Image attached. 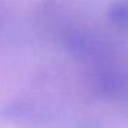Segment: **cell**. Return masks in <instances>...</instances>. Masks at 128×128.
<instances>
[{
    "mask_svg": "<svg viewBox=\"0 0 128 128\" xmlns=\"http://www.w3.org/2000/svg\"><path fill=\"white\" fill-rule=\"evenodd\" d=\"M0 119L26 128H82L83 120H69L58 109L29 98L6 102L0 107Z\"/></svg>",
    "mask_w": 128,
    "mask_h": 128,
    "instance_id": "6da1fadb",
    "label": "cell"
},
{
    "mask_svg": "<svg viewBox=\"0 0 128 128\" xmlns=\"http://www.w3.org/2000/svg\"><path fill=\"white\" fill-rule=\"evenodd\" d=\"M59 39L66 50L78 60L90 64L108 62L112 54L110 44L99 34L80 25H68Z\"/></svg>",
    "mask_w": 128,
    "mask_h": 128,
    "instance_id": "7a4b0ae2",
    "label": "cell"
},
{
    "mask_svg": "<svg viewBox=\"0 0 128 128\" xmlns=\"http://www.w3.org/2000/svg\"><path fill=\"white\" fill-rule=\"evenodd\" d=\"M108 19L119 28L128 29V0H116L107 10Z\"/></svg>",
    "mask_w": 128,
    "mask_h": 128,
    "instance_id": "3957f363",
    "label": "cell"
},
{
    "mask_svg": "<svg viewBox=\"0 0 128 128\" xmlns=\"http://www.w3.org/2000/svg\"><path fill=\"white\" fill-rule=\"evenodd\" d=\"M5 24H6V20H5L4 15L2 14V12H0V33L5 32Z\"/></svg>",
    "mask_w": 128,
    "mask_h": 128,
    "instance_id": "277c9868",
    "label": "cell"
}]
</instances>
